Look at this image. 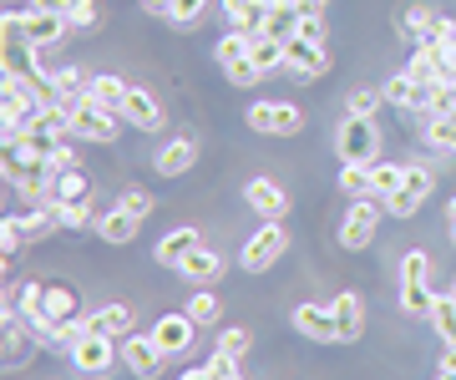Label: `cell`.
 <instances>
[{
    "mask_svg": "<svg viewBox=\"0 0 456 380\" xmlns=\"http://www.w3.org/2000/svg\"><path fill=\"white\" fill-rule=\"evenodd\" d=\"M0 173H5V182H11V188H16L26 203H46L61 167L51 163V158H36V152H26L20 142H5V163H0Z\"/></svg>",
    "mask_w": 456,
    "mask_h": 380,
    "instance_id": "6da1fadb",
    "label": "cell"
},
{
    "mask_svg": "<svg viewBox=\"0 0 456 380\" xmlns=\"http://www.w3.org/2000/svg\"><path fill=\"white\" fill-rule=\"evenodd\" d=\"M66 31H71V20L51 16V11H36V5H26V11H5V20H0V36H5V41H26V46H36V51L61 46Z\"/></svg>",
    "mask_w": 456,
    "mask_h": 380,
    "instance_id": "7a4b0ae2",
    "label": "cell"
},
{
    "mask_svg": "<svg viewBox=\"0 0 456 380\" xmlns=\"http://www.w3.org/2000/svg\"><path fill=\"white\" fill-rule=\"evenodd\" d=\"M71 137L77 142H117L122 137V112H112V107H97V101L86 97L71 107Z\"/></svg>",
    "mask_w": 456,
    "mask_h": 380,
    "instance_id": "3957f363",
    "label": "cell"
},
{
    "mask_svg": "<svg viewBox=\"0 0 456 380\" xmlns=\"http://www.w3.org/2000/svg\"><path fill=\"white\" fill-rule=\"evenodd\" d=\"M335 152H340V163L370 167L380 158V127H375V117H345L340 137H335Z\"/></svg>",
    "mask_w": 456,
    "mask_h": 380,
    "instance_id": "277c9868",
    "label": "cell"
},
{
    "mask_svg": "<svg viewBox=\"0 0 456 380\" xmlns=\"http://www.w3.org/2000/svg\"><path fill=\"white\" fill-rule=\"evenodd\" d=\"M51 229H61L56 223V208H31V214H20V218H5L0 223V248H5V259H16L26 244H36V239H46Z\"/></svg>",
    "mask_w": 456,
    "mask_h": 380,
    "instance_id": "5b68a950",
    "label": "cell"
},
{
    "mask_svg": "<svg viewBox=\"0 0 456 380\" xmlns=\"http://www.w3.org/2000/svg\"><path fill=\"white\" fill-rule=\"evenodd\" d=\"M284 248H289V229H284V223H264V229L244 244L239 264H244L248 274H264V269H274L279 259H284Z\"/></svg>",
    "mask_w": 456,
    "mask_h": 380,
    "instance_id": "8992f818",
    "label": "cell"
},
{
    "mask_svg": "<svg viewBox=\"0 0 456 380\" xmlns=\"http://www.w3.org/2000/svg\"><path fill=\"white\" fill-rule=\"evenodd\" d=\"M431 188H436V173H431L426 163H411L406 167V182L386 198V214H391V218H411L426 198H431Z\"/></svg>",
    "mask_w": 456,
    "mask_h": 380,
    "instance_id": "52a82bcc",
    "label": "cell"
},
{
    "mask_svg": "<svg viewBox=\"0 0 456 380\" xmlns=\"http://www.w3.org/2000/svg\"><path fill=\"white\" fill-rule=\"evenodd\" d=\"M284 71H289L294 82H320L330 71V46H320V41H284Z\"/></svg>",
    "mask_w": 456,
    "mask_h": 380,
    "instance_id": "ba28073f",
    "label": "cell"
},
{
    "mask_svg": "<svg viewBox=\"0 0 456 380\" xmlns=\"http://www.w3.org/2000/svg\"><path fill=\"white\" fill-rule=\"evenodd\" d=\"M71 355V365L77 370H86V376H102V370H112L117 360H122V340H107V335H92L86 330L77 345L66 350Z\"/></svg>",
    "mask_w": 456,
    "mask_h": 380,
    "instance_id": "9c48e42d",
    "label": "cell"
},
{
    "mask_svg": "<svg viewBox=\"0 0 456 380\" xmlns=\"http://www.w3.org/2000/svg\"><path fill=\"white\" fill-rule=\"evenodd\" d=\"M380 214H386L380 198H355L350 214H345V223H340V244L345 248H365L375 239V229H380Z\"/></svg>",
    "mask_w": 456,
    "mask_h": 380,
    "instance_id": "30bf717a",
    "label": "cell"
},
{
    "mask_svg": "<svg viewBox=\"0 0 456 380\" xmlns=\"http://www.w3.org/2000/svg\"><path fill=\"white\" fill-rule=\"evenodd\" d=\"M248 127L254 133H274V137H294L305 127V112L289 107V101H254L248 107Z\"/></svg>",
    "mask_w": 456,
    "mask_h": 380,
    "instance_id": "8fae6325",
    "label": "cell"
},
{
    "mask_svg": "<svg viewBox=\"0 0 456 380\" xmlns=\"http://www.w3.org/2000/svg\"><path fill=\"white\" fill-rule=\"evenodd\" d=\"M122 360H127V370L137 380H158L163 365H167V355H163V345H158L152 335H127V340H122Z\"/></svg>",
    "mask_w": 456,
    "mask_h": 380,
    "instance_id": "7c38bea8",
    "label": "cell"
},
{
    "mask_svg": "<svg viewBox=\"0 0 456 380\" xmlns=\"http://www.w3.org/2000/svg\"><path fill=\"white\" fill-rule=\"evenodd\" d=\"M244 198H248V208H254L264 223H284V214H289V198H284V188H279L274 178H248Z\"/></svg>",
    "mask_w": 456,
    "mask_h": 380,
    "instance_id": "4fadbf2b",
    "label": "cell"
},
{
    "mask_svg": "<svg viewBox=\"0 0 456 380\" xmlns=\"http://www.w3.org/2000/svg\"><path fill=\"white\" fill-rule=\"evenodd\" d=\"M147 335L163 345V355H183V350H193L198 325H193V314L183 310V314H163V319H158V325H152Z\"/></svg>",
    "mask_w": 456,
    "mask_h": 380,
    "instance_id": "5bb4252c",
    "label": "cell"
},
{
    "mask_svg": "<svg viewBox=\"0 0 456 380\" xmlns=\"http://www.w3.org/2000/svg\"><path fill=\"white\" fill-rule=\"evenodd\" d=\"M380 92H386V101H391V107H401V112H426V107H431V92H436V86L416 82L411 71H395V77H391L386 86H380Z\"/></svg>",
    "mask_w": 456,
    "mask_h": 380,
    "instance_id": "9a60e30c",
    "label": "cell"
},
{
    "mask_svg": "<svg viewBox=\"0 0 456 380\" xmlns=\"http://www.w3.org/2000/svg\"><path fill=\"white\" fill-rule=\"evenodd\" d=\"M294 330L305 340H320V345H335L340 340V325H335V310L330 304H299L294 310Z\"/></svg>",
    "mask_w": 456,
    "mask_h": 380,
    "instance_id": "2e32d148",
    "label": "cell"
},
{
    "mask_svg": "<svg viewBox=\"0 0 456 380\" xmlns=\"http://www.w3.org/2000/svg\"><path fill=\"white\" fill-rule=\"evenodd\" d=\"M436 31H441V16L426 5V0H411V11H401V36L416 46H436Z\"/></svg>",
    "mask_w": 456,
    "mask_h": 380,
    "instance_id": "e0dca14e",
    "label": "cell"
},
{
    "mask_svg": "<svg viewBox=\"0 0 456 380\" xmlns=\"http://www.w3.org/2000/svg\"><path fill=\"white\" fill-rule=\"evenodd\" d=\"M77 289L71 284H61V279H41V304H36V319H77Z\"/></svg>",
    "mask_w": 456,
    "mask_h": 380,
    "instance_id": "ac0fdd59",
    "label": "cell"
},
{
    "mask_svg": "<svg viewBox=\"0 0 456 380\" xmlns=\"http://www.w3.org/2000/svg\"><path fill=\"white\" fill-rule=\"evenodd\" d=\"M122 117H127L137 133H158V127H163V107H158V97H152L147 86H132V92H127Z\"/></svg>",
    "mask_w": 456,
    "mask_h": 380,
    "instance_id": "d6986e66",
    "label": "cell"
},
{
    "mask_svg": "<svg viewBox=\"0 0 456 380\" xmlns=\"http://www.w3.org/2000/svg\"><path fill=\"white\" fill-rule=\"evenodd\" d=\"M330 310H335V325H340V345H350V340H360L365 335V299L360 295H335L330 299Z\"/></svg>",
    "mask_w": 456,
    "mask_h": 380,
    "instance_id": "ffe728a7",
    "label": "cell"
},
{
    "mask_svg": "<svg viewBox=\"0 0 456 380\" xmlns=\"http://www.w3.org/2000/svg\"><path fill=\"white\" fill-rule=\"evenodd\" d=\"M198 244H203V233H198V229H173V233H163V239H158L152 259H158L163 269H183V259H188Z\"/></svg>",
    "mask_w": 456,
    "mask_h": 380,
    "instance_id": "44dd1931",
    "label": "cell"
},
{
    "mask_svg": "<svg viewBox=\"0 0 456 380\" xmlns=\"http://www.w3.org/2000/svg\"><path fill=\"white\" fill-rule=\"evenodd\" d=\"M36 345H41V340H36V330L26 319H5V370H26Z\"/></svg>",
    "mask_w": 456,
    "mask_h": 380,
    "instance_id": "7402d4cb",
    "label": "cell"
},
{
    "mask_svg": "<svg viewBox=\"0 0 456 380\" xmlns=\"http://www.w3.org/2000/svg\"><path fill=\"white\" fill-rule=\"evenodd\" d=\"M193 163H198V142H193V137H173V142L152 158V167H158L163 178H183Z\"/></svg>",
    "mask_w": 456,
    "mask_h": 380,
    "instance_id": "603a6c76",
    "label": "cell"
},
{
    "mask_svg": "<svg viewBox=\"0 0 456 380\" xmlns=\"http://www.w3.org/2000/svg\"><path fill=\"white\" fill-rule=\"evenodd\" d=\"M127 325H132V304H102L97 314H86V330L92 335H107V340H127Z\"/></svg>",
    "mask_w": 456,
    "mask_h": 380,
    "instance_id": "cb8c5ba5",
    "label": "cell"
},
{
    "mask_svg": "<svg viewBox=\"0 0 456 380\" xmlns=\"http://www.w3.org/2000/svg\"><path fill=\"white\" fill-rule=\"evenodd\" d=\"M224 16L233 20V31L259 36L264 31V16H269V0H224Z\"/></svg>",
    "mask_w": 456,
    "mask_h": 380,
    "instance_id": "d4e9b609",
    "label": "cell"
},
{
    "mask_svg": "<svg viewBox=\"0 0 456 380\" xmlns=\"http://www.w3.org/2000/svg\"><path fill=\"white\" fill-rule=\"evenodd\" d=\"M51 97L61 101V107H77V101L92 97V77H82L77 67H61L56 77H51Z\"/></svg>",
    "mask_w": 456,
    "mask_h": 380,
    "instance_id": "484cf974",
    "label": "cell"
},
{
    "mask_svg": "<svg viewBox=\"0 0 456 380\" xmlns=\"http://www.w3.org/2000/svg\"><path fill=\"white\" fill-rule=\"evenodd\" d=\"M224 274V259H218V248H208V244H198L188 259H183V279H193V284H213Z\"/></svg>",
    "mask_w": 456,
    "mask_h": 380,
    "instance_id": "4316f807",
    "label": "cell"
},
{
    "mask_svg": "<svg viewBox=\"0 0 456 380\" xmlns=\"http://www.w3.org/2000/svg\"><path fill=\"white\" fill-rule=\"evenodd\" d=\"M46 203H92V178H86L82 167H66V173H56V188H51Z\"/></svg>",
    "mask_w": 456,
    "mask_h": 380,
    "instance_id": "83f0119b",
    "label": "cell"
},
{
    "mask_svg": "<svg viewBox=\"0 0 456 380\" xmlns=\"http://www.w3.org/2000/svg\"><path fill=\"white\" fill-rule=\"evenodd\" d=\"M299 26H305L299 5H269V16H264V36H274V41H294Z\"/></svg>",
    "mask_w": 456,
    "mask_h": 380,
    "instance_id": "f1b7e54d",
    "label": "cell"
},
{
    "mask_svg": "<svg viewBox=\"0 0 456 380\" xmlns=\"http://www.w3.org/2000/svg\"><path fill=\"white\" fill-rule=\"evenodd\" d=\"M137 229H142V218L127 214V208H112L107 218H97V233L107 239V244H132V239H137Z\"/></svg>",
    "mask_w": 456,
    "mask_h": 380,
    "instance_id": "f546056e",
    "label": "cell"
},
{
    "mask_svg": "<svg viewBox=\"0 0 456 380\" xmlns=\"http://www.w3.org/2000/svg\"><path fill=\"white\" fill-rule=\"evenodd\" d=\"M421 133L436 152H456V112H431L421 122Z\"/></svg>",
    "mask_w": 456,
    "mask_h": 380,
    "instance_id": "4dcf8cb0",
    "label": "cell"
},
{
    "mask_svg": "<svg viewBox=\"0 0 456 380\" xmlns=\"http://www.w3.org/2000/svg\"><path fill=\"white\" fill-rule=\"evenodd\" d=\"M248 61H254L264 77H269V71H284V41H274V36L259 31L254 41H248Z\"/></svg>",
    "mask_w": 456,
    "mask_h": 380,
    "instance_id": "1f68e13d",
    "label": "cell"
},
{
    "mask_svg": "<svg viewBox=\"0 0 456 380\" xmlns=\"http://www.w3.org/2000/svg\"><path fill=\"white\" fill-rule=\"evenodd\" d=\"M132 86L122 82V77H112V71H102V77H92V101L97 107H112V112H122V101H127Z\"/></svg>",
    "mask_w": 456,
    "mask_h": 380,
    "instance_id": "d6a6232c",
    "label": "cell"
},
{
    "mask_svg": "<svg viewBox=\"0 0 456 380\" xmlns=\"http://www.w3.org/2000/svg\"><path fill=\"white\" fill-rule=\"evenodd\" d=\"M431 304H436V289H431V279H411V284H401V310L406 314H431Z\"/></svg>",
    "mask_w": 456,
    "mask_h": 380,
    "instance_id": "836d02e7",
    "label": "cell"
},
{
    "mask_svg": "<svg viewBox=\"0 0 456 380\" xmlns=\"http://www.w3.org/2000/svg\"><path fill=\"white\" fill-rule=\"evenodd\" d=\"M401 182H406V163H375L370 167V188H375V198H380V203L391 198Z\"/></svg>",
    "mask_w": 456,
    "mask_h": 380,
    "instance_id": "e575fe53",
    "label": "cell"
},
{
    "mask_svg": "<svg viewBox=\"0 0 456 380\" xmlns=\"http://www.w3.org/2000/svg\"><path fill=\"white\" fill-rule=\"evenodd\" d=\"M248 41H254V36H244V31H228L224 41H218V46H213V56H218V67H239V61H248Z\"/></svg>",
    "mask_w": 456,
    "mask_h": 380,
    "instance_id": "d590c367",
    "label": "cell"
},
{
    "mask_svg": "<svg viewBox=\"0 0 456 380\" xmlns=\"http://www.w3.org/2000/svg\"><path fill=\"white\" fill-rule=\"evenodd\" d=\"M370 167H375V163H370ZM370 167L345 163V173H340V193H345V198H375V188H370Z\"/></svg>",
    "mask_w": 456,
    "mask_h": 380,
    "instance_id": "8d00e7d4",
    "label": "cell"
},
{
    "mask_svg": "<svg viewBox=\"0 0 456 380\" xmlns=\"http://www.w3.org/2000/svg\"><path fill=\"white\" fill-rule=\"evenodd\" d=\"M61 229H86L92 223V203H51Z\"/></svg>",
    "mask_w": 456,
    "mask_h": 380,
    "instance_id": "74e56055",
    "label": "cell"
},
{
    "mask_svg": "<svg viewBox=\"0 0 456 380\" xmlns=\"http://www.w3.org/2000/svg\"><path fill=\"white\" fill-rule=\"evenodd\" d=\"M380 101H386V92L360 86V92H350V117H375V112H380Z\"/></svg>",
    "mask_w": 456,
    "mask_h": 380,
    "instance_id": "f35d334b",
    "label": "cell"
},
{
    "mask_svg": "<svg viewBox=\"0 0 456 380\" xmlns=\"http://www.w3.org/2000/svg\"><path fill=\"white\" fill-rule=\"evenodd\" d=\"M117 208L147 218V214H152V193H142V188H122V193H117Z\"/></svg>",
    "mask_w": 456,
    "mask_h": 380,
    "instance_id": "ab89813d",
    "label": "cell"
},
{
    "mask_svg": "<svg viewBox=\"0 0 456 380\" xmlns=\"http://www.w3.org/2000/svg\"><path fill=\"white\" fill-rule=\"evenodd\" d=\"M411 279H431V259H426L421 248H411L406 259H401V284H411Z\"/></svg>",
    "mask_w": 456,
    "mask_h": 380,
    "instance_id": "60d3db41",
    "label": "cell"
},
{
    "mask_svg": "<svg viewBox=\"0 0 456 380\" xmlns=\"http://www.w3.org/2000/svg\"><path fill=\"white\" fill-rule=\"evenodd\" d=\"M208 376L213 380H244V370H239V360H233V355L213 350V355H208Z\"/></svg>",
    "mask_w": 456,
    "mask_h": 380,
    "instance_id": "b9f144b4",
    "label": "cell"
},
{
    "mask_svg": "<svg viewBox=\"0 0 456 380\" xmlns=\"http://www.w3.org/2000/svg\"><path fill=\"white\" fill-rule=\"evenodd\" d=\"M188 314H193V325H213V319H218V299L203 289V295L188 299Z\"/></svg>",
    "mask_w": 456,
    "mask_h": 380,
    "instance_id": "7bdbcfd3",
    "label": "cell"
},
{
    "mask_svg": "<svg viewBox=\"0 0 456 380\" xmlns=\"http://www.w3.org/2000/svg\"><path fill=\"white\" fill-rule=\"evenodd\" d=\"M71 31H92V26H97L102 20V11H97V0H77V11H71Z\"/></svg>",
    "mask_w": 456,
    "mask_h": 380,
    "instance_id": "ee69618b",
    "label": "cell"
},
{
    "mask_svg": "<svg viewBox=\"0 0 456 380\" xmlns=\"http://www.w3.org/2000/svg\"><path fill=\"white\" fill-rule=\"evenodd\" d=\"M203 11H208V0H173V26H193V20H203Z\"/></svg>",
    "mask_w": 456,
    "mask_h": 380,
    "instance_id": "f6af8a7d",
    "label": "cell"
},
{
    "mask_svg": "<svg viewBox=\"0 0 456 380\" xmlns=\"http://www.w3.org/2000/svg\"><path fill=\"white\" fill-rule=\"evenodd\" d=\"M218 350L233 355V360H244V355H248V330H224V335H218Z\"/></svg>",
    "mask_w": 456,
    "mask_h": 380,
    "instance_id": "bcb514c9",
    "label": "cell"
},
{
    "mask_svg": "<svg viewBox=\"0 0 456 380\" xmlns=\"http://www.w3.org/2000/svg\"><path fill=\"white\" fill-rule=\"evenodd\" d=\"M299 41H320V46H325V20L314 16V11H305V26H299Z\"/></svg>",
    "mask_w": 456,
    "mask_h": 380,
    "instance_id": "7dc6e473",
    "label": "cell"
},
{
    "mask_svg": "<svg viewBox=\"0 0 456 380\" xmlns=\"http://www.w3.org/2000/svg\"><path fill=\"white\" fill-rule=\"evenodd\" d=\"M36 11H51V16H71L77 11V0H31Z\"/></svg>",
    "mask_w": 456,
    "mask_h": 380,
    "instance_id": "c3c4849f",
    "label": "cell"
},
{
    "mask_svg": "<svg viewBox=\"0 0 456 380\" xmlns=\"http://www.w3.org/2000/svg\"><path fill=\"white\" fill-rule=\"evenodd\" d=\"M436 380H456V345H446V355H441V370Z\"/></svg>",
    "mask_w": 456,
    "mask_h": 380,
    "instance_id": "681fc988",
    "label": "cell"
},
{
    "mask_svg": "<svg viewBox=\"0 0 456 380\" xmlns=\"http://www.w3.org/2000/svg\"><path fill=\"white\" fill-rule=\"evenodd\" d=\"M142 11H147V16H163V20H173V0H142Z\"/></svg>",
    "mask_w": 456,
    "mask_h": 380,
    "instance_id": "f907efd6",
    "label": "cell"
},
{
    "mask_svg": "<svg viewBox=\"0 0 456 380\" xmlns=\"http://www.w3.org/2000/svg\"><path fill=\"white\" fill-rule=\"evenodd\" d=\"M178 380H213V376H208V365H193V370H183Z\"/></svg>",
    "mask_w": 456,
    "mask_h": 380,
    "instance_id": "816d5d0a",
    "label": "cell"
},
{
    "mask_svg": "<svg viewBox=\"0 0 456 380\" xmlns=\"http://www.w3.org/2000/svg\"><path fill=\"white\" fill-rule=\"evenodd\" d=\"M325 5L330 0H299V11H314V16H325Z\"/></svg>",
    "mask_w": 456,
    "mask_h": 380,
    "instance_id": "f5cc1de1",
    "label": "cell"
},
{
    "mask_svg": "<svg viewBox=\"0 0 456 380\" xmlns=\"http://www.w3.org/2000/svg\"><path fill=\"white\" fill-rule=\"evenodd\" d=\"M446 223H452V239H456V198L446 203Z\"/></svg>",
    "mask_w": 456,
    "mask_h": 380,
    "instance_id": "db71d44e",
    "label": "cell"
},
{
    "mask_svg": "<svg viewBox=\"0 0 456 380\" xmlns=\"http://www.w3.org/2000/svg\"><path fill=\"white\" fill-rule=\"evenodd\" d=\"M269 5H299V0H269Z\"/></svg>",
    "mask_w": 456,
    "mask_h": 380,
    "instance_id": "11a10c76",
    "label": "cell"
},
{
    "mask_svg": "<svg viewBox=\"0 0 456 380\" xmlns=\"http://www.w3.org/2000/svg\"><path fill=\"white\" fill-rule=\"evenodd\" d=\"M452 295H456V284H452Z\"/></svg>",
    "mask_w": 456,
    "mask_h": 380,
    "instance_id": "9f6ffc18",
    "label": "cell"
}]
</instances>
